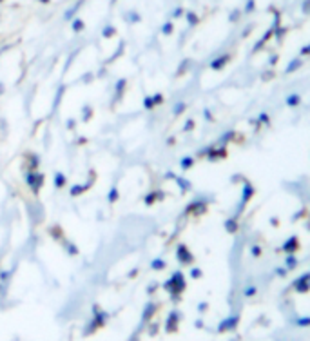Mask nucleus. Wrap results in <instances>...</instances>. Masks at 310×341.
Returning a JSON list of instances; mask_svg holds the SVG:
<instances>
[]
</instances>
